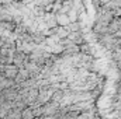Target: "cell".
I'll use <instances>...</instances> for the list:
<instances>
[{"instance_id":"obj_7","label":"cell","mask_w":121,"mask_h":119,"mask_svg":"<svg viewBox=\"0 0 121 119\" xmlns=\"http://www.w3.org/2000/svg\"><path fill=\"white\" fill-rule=\"evenodd\" d=\"M55 14H56V23L60 27H68L72 23L68 14H63V13H55Z\"/></svg>"},{"instance_id":"obj_11","label":"cell","mask_w":121,"mask_h":119,"mask_svg":"<svg viewBox=\"0 0 121 119\" xmlns=\"http://www.w3.org/2000/svg\"><path fill=\"white\" fill-rule=\"evenodd\" d=\"M23 119H35V115H34V111L31 107H27L26 109H23Z\"/></svg>"},{"instance_id":"obj_6","label":"cell","mask_w":121,"mask_h":119,"mask_svg":"<svg viewBox=\"0 0 121 119\" xmlns=\"http://www.w3.org/2000/svg\"><path fill=\"white\" fill-rule=\"evenodd\" d=\"M26 69L30 71L31 77H38L39 73H41V70H42V67H41L39 64H37V63H34V62H31V60L26 64Z\"/></svg>"},{"instance_id":"obj_3","label":"cell","mask_w":121,"mask_h":119,"mask_svg":"<svg viewBox=\"0 0 121 119\" xmlns=\"http://www.w3.org/2000/svg\"><path fill=\"white\" fill-rule=\"evenodd\" d=\"M18 70H20V69H18L16 64H4V71H3L1 74H3L4 77H7V79H16Z\"/></svg>"},{"instance_id":"obj_5","label":"cell","mask_w":121,"mask_h":119,"mask_svg":"<svg viewBox=\"0 0 121 119\" xmlns=\"http://www.w3.org/2000/svg\"><path fill=\"white\" fill-rule=\"evenodd\" d=\"M31 77V74H30V71L26 69V67H21L20 70H18V73H17V76H16V83H17V86H20L21 83H24L26 80H28Z\"/></svg>"},{"instance_id":"obj_2","label":"cell","mask_w":121,"mask_h":119,"mask_svg":"<svg viewBox=\"0 0 121 119\" xmlns=\"http://www.w3.org/2000/svg\"><path fill=\"white\" fill-rule=\"evenodd\" d=\"M38 95H39V88L38 87H34V88H30L28 91V94H27V97H26V104L30 107V105H34L35 102H37V99H38Z\"/></svg>"},{"instance_id":"obj_4","label":"cell","mask_w":121,"mask_h":119,"mask_svg":"<svg viewBox=\"0 0 121 119\" xmlns=\"http://www.w3.org/2000/svg\"><path fill=\"white\" fill-rule=\"evenodd\" d=\"M44 21H45V24H47V27L48 28H55V27H58V23H56V14L55 13H45L44 14Z\"/></svg>"},{"instance_id":"obj_8","label":"cell","mask_w":121,"mask_h":119,"mask_svg":"<svg viewBox=\"0 0 121 119\" xmlns=\"http://www.w3.org/2000/svg\"><path fill=\"white\" fill-rule=\"evenodd\" d=\"M68 39H70L73 44H76V45H80V44H83V34L80 32V31H78V32H69V35L66 36Z\"/></svg>"},{"instance_id":"obj_10","label":"cell","mask_w":121,"mask_h":119,"mask_svg":"<svg viewBox=\"0 0 121 119\" xmlns=\"http://www.w3.org/2000/svg\"><path fill=\"white\" fill-rule=\"evenodd\" d=\"M80 28H82V24L79 21H73V23H70L66 27V30L69 31V32H78V31H80Z\"/></svg>"},{"instance_id":"obj_9","label":"cell","mask_w":121,"mask_h":119,"mask_svg":"<svg viewBox=\"0 0 121 119\" xmlns=\"http://www.w3.org/2000/svg\"><path fill=\"white\" fill-rule=\"evenodd\" d=\"M23 111L21 109H18V108H13L11 111H10V114L6 116V119H23Z\"/></svg>"},{"instance_id":"obj_1","label":"cell","mask_w":121,"mask_h":119,"mask_svg":"<svg viewBox=\"0 0 121 119\" xmlns=\"http://www.w3.org/2000/svg\"><path fill=\"white\" fill-rule=\"evenodd\" d=\"M59 108H60L59 102L51 99V101H48L47 104L42 105V115H45V116H52V115H55V114L59 111Z\"/></svg>"}]
</instances>
